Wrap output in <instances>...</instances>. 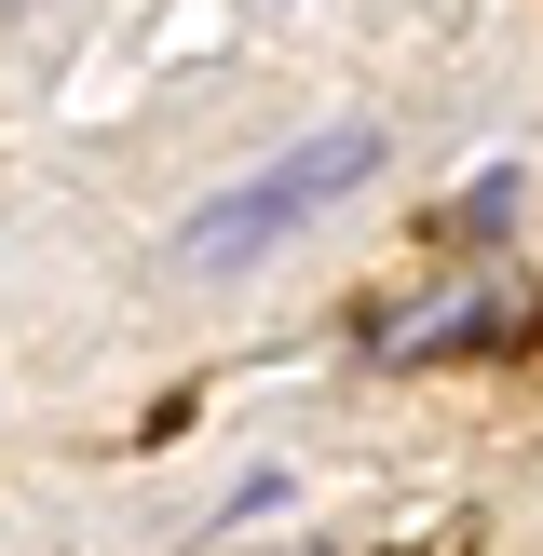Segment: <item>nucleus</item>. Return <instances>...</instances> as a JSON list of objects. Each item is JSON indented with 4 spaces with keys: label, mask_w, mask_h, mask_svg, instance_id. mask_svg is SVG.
<instances>
[{
    "label": "nucleus",
    "mask_w": 543,
    "mask_h": 556,
    "mask_svg": "<svg viewBox=\"0 0 543 556\" xmlns=\"http://www.w3.org/2000/svg\"><path fill=\"white\" fill-rule=\"evenodd\" d=\"M286 556H326V543H286Z\"/></svg>",
    "instance_id": "0eeeda50"
},
{
    "label": "nucleus",
    "mask_w": 543,
    "mask_h": 556,
    "mask_svg": "<svg viewBox=\"0 0 543 556\" xmlns=\"http://www.w3.org/2000/svg\"><path fill=\"white\" fill-rule=\"evenodd\" d=\"M41 14H54V0H0V27H41Z\"/></svg>",
    "instance_id": "423d86ee"
},
{
    "label": "nucleus",
    "mask_w": 543,
    "mask_h": 556,
    "mask_svg": "<svg viewBox=\"0 0 543 556\" xmlns=\"http://www.w3.org/2000/svg\"><path fill=\"white\" fill-rule=\"evenodd\" d=\"M449 231H462V244H503V231H516V177H503V163H489V177H462Z\"/></svg>",
    "instance_id": "20e7f679"
},
{
    "label": "nucleus",
    "mask_w": 543,
    "mask_h": 556,
    "mask_svg": "<svg viewBox=\"0 0 543 556\" xmlns=\"http://www.w3.org/2000/svg\"><path fill=\"white\" fill-rule=\"evenodd\" d=\"M286 503H299V476H286V462H272V476H244L231 503L204 516V530H217V543H244V530H272V516H286Z\"/></svg>",
    "instance_id": "7ed1b4c3"
},
{
    "label": "nucleus",
    "mask_w": 543,
    "mask_h": 556,
    "mask_svg": "<svg viewBox=\"0 0 543 556\" xmlns=\"http://www.w3.org/2000/svg\"><path fill=\"white\" fill-rule=\"evenodd\" d=\"M530 286H449L434 313H367V353H394V367H449V353H503V340H530Z\"/></svg>",
    "instance_id": "f03ea898"
},
{
    "label": "nucleus",
    "mask_w": 543,
    "mask_h": 556,
    "mask_svg": "<svg viewBox=\"0 0 543 556\" xmlns=\"http://www.w3.org/2000/svg\"><path fill=\"white\" fill-rule=\"evenodd\" d=\"M394 556H476V530H462V516H434L421 543H394Z\"/></svg>",
    "instance_id": "39448f33"
},
{
    "label": "nucleus",
    "mask_w": 543,
    "mask_h": 556,
    "mask_svg": "<svg viewBox=\"0 0 543 556\" xmlns=\"http://www.w3.org/2000/svg\"><path fill=\"white\" fill-rule=\"evenodd\" d=\"M380 163H394L380 123H313L299 150L244 163L231 190H204V204L163 231V271H177V286H244V271H272L299 231H326L353 190H380Z\"/></svg>",
    "instance_id": "f257e3e1"
}]
</instances>
